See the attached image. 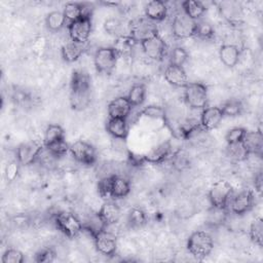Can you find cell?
I'll list each match as a JSON object with an SVG mask.
<instances>
[{
    "label": "cell",
    "instance_id": "obj_42",
    "mask_svg": "<svg viewBox=\"0 0 263 263\" xmlns=\"http://www.w3.org/2000/svg\"><path fill=\"white\" fill-rule=\"evenodd\" d=\"M227 218V209H220L212 206L209 213V223L213 225H219L225 222Z\"/></svg>",
    "mask_w": 263,
    "mask_h": 263
},
{
    "label": "cell",
    "instance_id": "obj_6",
    "mask_svg": "<svg viewBox=\"0 0 263 263\" xmlns=\"http://www.w3.org/2000/svg\"><path fill=\"white\" fill-rule=\"evenodd\" d=\"M57 227L69 238H74L83 230L82 222L72 213L61 212L54 218Z\"/></svg>",
    "mask_w": 263,
    "mask_h": 263
},
{
    "label": "cell",
    "instance_id": "obj_28",
    "mask_svg": "<svg viewBox=\"0 0 263 263\" xmlns=\"http://www.w3.org/2000/svg\"><path fill=\"white\" fill-rule=\"evenodd\" d=\"M137 41L130 35H120L116 37L113 48L118 55H128L134 50Z\"/></svg>",
    "mask_w": 263,
    "mask_h": 263
},
{
    "label": "cell",
    "instance_id": "obj_3",
    "mask_svg": "<svg viewBox=\"0 0 263 263\" xmlns=\"http://www.w3.org/2000/svg\"><path fill=\"white\" fill-rule=\"evenodd\" d=\"M184 100L191 109H204L208 106L206 86L200 82H188L184 87Z\"/></svg>",
    "mask_w": 263,
    "mask_h": 263
},
{
    "label": "cell",
    "instance_id": "obj_43",
    "mask_svg": "<svg viewBox=\"0 0 263 263\" xmlns=\"http://www.w3.org/2000/svg\"><path fill=\"white\" fill-rule=\"evenodd\" d=\"M247 129L243 127H232L230 128L226 136H225V140L227 142V145L230 144H236V143H240L246 135Z\"/></svg>",
    "mask_w": 263,
    "mask_h": 263
},
{
    "label": "cell",
    "instance_id": "obj_10",
    "mask_svg": "<svg viewBox=\"0 0 263 263\" xmlns=\"http://www.w3.org/2000/svg\"><path fill=\"white\" fill-rule=\"evenodd\" d=\"M92 29L91 15L83 16L75 22L68 24V32L70 39L75 42L85 44L89 39Z\"/></svg>",
    "mask_w": 263,
    "mask_h": 263
},
{
    "label": "cell",
    "instance_id": "obj_32",
    "mask_svg": "<svg viewBox=\"0 0 263 263\" xmlns=\"http://www.w3.org/2000/svg\"><path fill=\"white\" fill-rule=\"evenodd\" d=\"M147 222V216L145 212L140 208H133L127 216V223L133 228H140Z\"/></svg>",
    "mask_w": 263,
    "mask_h": 263
},
{
    "label": "cell",
    "instance_id": "obj_14",
    "mask_svg": "<svg viewBox=\"0 0 263 263\" xmlns=\"http://www.w3.org/2000/svg\"><path fill=\"white\" fill-rule=\"evenodd\" d=\"M254 201V193L250 189H245L231 197L228 204L230 205L232 213L236 215H242L253 208Z\"/></svg>",
    "mask_w": 263,
    "mask_h": 263
},
{
    "label": "cell",
    "instance_id": "obj_34",
    "mask_svg": "<svg viewBox=\"0 0 263 263\" xmlns=\"http://www.w3.org/2000/svg\"><path fill=\"white\" fill-rule=\"evenodd\" d=\"M220 108H221V110L223 112V115L224 116H228V117L238 116V115H240L242 113V110H243L242 103L240 101H238V100H235V99L227 101Z\"/></svg>",
    "mask_w": 263,
    "mask_h": 263
},
{
    "label": "cell",
    "instance_id": "obj_21",
    "mask_svg": "<svg viewBox=\"0 0 263 263\" xmlns=\"http://www.w3.org/2000/svg\"><path fill=\"white\" fill-rule=\"evenodd\" d=\"M241 51L235 44H223L219 50V57L222 63L229 68L235 67L240 59Z\"/></svg>",
    "mask_w": 263,
    "mask_h": 263
},
{
    "label": "cell",
    "instance_id": "obj_35",
    "mask_svg": "<svg viewBox=\"0 0 263 263\" xmlns=\"http://www.w3.org/2000/svg\"><path fill=\"white\" fill-rule=\"evenodd\" d=\"M227 154L228 156L235 160V161H243L246 160L250 154L243 147L242 143H236V144H230L227 146Z\"/></svg>",
    "mask_w": 263,
    "mask_h": 263
},
{
    "label": "cell",
    "instance_id": "obj_27",
    "mask_svg": "<svg viewBox=\"0 0 263 263\" xmlns=\"http://www.w3.org/2000/svg\"><path fill=\"white\" fill-rule=\"evenodd\" d=\"M206 8L200 1L186 0L182 2V11L194 21H198L205 12Z\"/></svg>",
    "mask_w": 263,
    "mask_h": 263
},
{
    "label": "cell",
    "instance_id": "obj_11",
    "mask_svg": "<svg viewBox=\"0 0 263 263\" xmlns=\"http://www.w3.org/2000/svg\"><path fill=\"white\" fill-rule=\"evenodd\" d=\"M44 148L43 141H30L21 144L16 149V159L22 165L32 164Z\"/></svg>",
    "mask_w": 263,
    "mask_h": 263
},
{
    "label": "cell",
    "instance_id": "obj_16",
    "mask_svg": "<svg viewBox=\"0 0 263 263\" xmlns=\"http://www.w3.org/2000/svg\"><path fill=\"white\" fill-rule=\"evenodd\" d=\"M133 106L130 105L127 97H117L112 100L107 107L109 118H123L127 119L132 112Z\"/></svg>",
    "mask_w": 263,
    "mask_h": 263
},
{
    "label": "cell",
    "instance_id": "obj_44",
    "mask_svg": "<svg viewBox=\"0 0 263 263\" xmlns=\"http://www.w3.org/2000/svg\"><path fill=\"white\" fill-rule=\"evenodd\" d=\"M121 27H122L121 22L116 17H109L104 23V30L109 35H114L116 37L122 35V34H120Z\"/></svg>",
    "mask_w": 263,
    "mask_h": 263
},
{
    "label": "cell",
    "instance_id": "obj_12",
    "mask_svg": "<svg viewBox=\"0 0 263 263\" xmlns=\"http://www.w3.org/2000/svg\"><path fill=\"white\" fill-rule=\"evenodd\" d=\"M95 247L99 253L105 256H113L117 248V239L113 232L104 228L93 236Z\"/></svg>",
    "mask_w": 263,
    "mask_h": 263
},
{
    "label": "cell",
    "instance_id": "obj_25",
    "mask_svg": "<svg viewBox=\"0 0 263 263\" xmlns=\"http://www.w3.org/2000/svg\"><path fill=\"white\" fill-rule=\"evenodd\" d=\"M130 191L129 181L119 175H112L111 184V195L113 198L125 197Z\"/></svg>",
    "mask_w": 263,
    "mask_h": 263
},
{
    "label": "cell",
    "instance_id": "obj_36",
    "mask_svg": "<svg viewBox=\"0 0 263 263\" xmlns=\"http://www.w3.org/2000/svg\"><path fill=\"white\" fill-rule=\"evenodd\" d=\"M215 30L213 26L204 21H197L196 29H195V37L201 40H210L214 37Z\"/></svg>",
    "mask_w": 263,
    "mask_h": 263
},
{
    "label": "cell",
    "instance_id": "obj_7",
    "mask_svg": "<svg viewBox=\"0 0 263 263\" xmlns=\"http://www.w3.org/2000/svg\"><path fill=\"white\" fill-rule=\"evenodd\" d=\"M197 21L187 16L183 11L175 14L172 22V33L178 39H186L195 35Z\"/></svg>",
    "mask_w": 263,
    "mask_h": 263
},
{
    "label": "cell",
    "instance_id": "obj_19",
    "mask_svg": "<svg viewBox=\"0 0 263 263\" xmlns=\"http://www.w3.org/2000/svg\"><path fill=\"white\" fill-rule=\"evenodd\" d=\"M97 214L106 227L116 224L120 219L119 206L115 202L110 200L105 201Z\"/></svg>",
    "mask_w": 263,
    "mask_h": 263
},
{
    "label": "cell",
    "instance_id": "obj_20",
    "mask_svg": "<svg viewBox=\"0 0 263 263\" xmlns=\"http://www.w3.org/2000/svg\"><path fill=\"white\" fill-rule=\"evenodd\" d=\"M167 15V6L161 0H152L145 6V16L150 21L162 22Z\"/></svg>",
    "mask_w": 263,
    "mask_h": 263
},
{
    "label": "cell",
    "instance_id": "obj_5",
    "mask_svg": "<svg viewBox=\"0 0 263 263\" xmlns=\"http://www.w3.org/2000/svg\"><path fill=\"white\" fill-rule=\"evenodd\" d=\"M232 196V187L230 183L225 180H219L215 182L210 191H209V199L212 206L227 209L229 200Z\"/></svg>",
    "mask_w": 263,
    "mask_h": 263
},
{
    "label": "cell",
    "instance_id": "obj_15",
    "mask_svg": "<svg viewBox=\"0 0 263 263\" xmlns=\"http://www.w3.org/2000/svg\"><path fill=\"white\" fill-rule=\"evenodd\" d=\"M223 117L220 107H205L201 110L199 122L203 130H212L220 124Z\"/></svg>",
    "mask_w": 263,
    "mask_h": 263
},
{
    "label": "cell",
    "instance_id": "obj_46",
    "mask_svg": "<svg viewBox=\"0 0 263 263\" xmlns=\"http://www.w3.org/2000/svg\"><path fill=\"white\" fill-rule=\"evenodd\" d=\"M20 162L16 160H12L8 162L5 166V178L8 182H12L16 179L20 172Z\"/></svg>",
    "mask_w": 263,
    "mask_h": 263
},
{
    "label": "cell",
    "instance_id": "obj_2",
    "mask_svg": "<svg viewBox=\"0 0 263 263\" xmlns=\"http://www.w3.org/2000/svg\"><path fill=\"white\" fill-rule=\"evenodd\" d=\"M214 249L212 236L202 230L194 231L187 240V250L196 259L202 260L208 257Z\"/></svg>",
    "mask_w": 263,
    "mask_h": 263
},
{
    "label": "cell",
    "instance_id": "obj_22",
    "mask_svg": "<svg viewBox=\"0 0 263 263\" xmlns=\"http://www.w3.org/2000/svg\"><path fill=\"white\" fill-rule=\"evenodd\" d=\"M63 13L69 23L75 22L83 16L86 15H91L90 9L85 6L83 3H78V2H68L64 6Z\"/></svg>",
    "mask_w": 263,
    "mask_h": 263
},
{
    "label": "cell",
    "instance_id": "obj_13",
    "mask_svg": "<svg viewBox=\"0 0 263 263\" xmlns=\"http://www.w3.org/2000/svg\"><path fill=\"white\" fill-rule=\"evenodd\" d=\"M141 46L144 53L151 60L155 61L162 60L167 49L165 41L159 36V34L142 41Z\"/></svg>",
    "mask_w": 263,
    "mask_h": 263
},
{
    "label": "cell",
    "instance_id": "obj_45",
    "mask_svg": "<svg viewBox=\"0 0 263 263\" xmlns=\"http://www.w3.org/2000/svg\"><path fill=\"white\" fill-rule=\"evenodd\" d=\"M55 258V252L51 248H44L35 255V261L39 263H49Z\"/></svg>",
    "mask_w": 263,
    "mask_h": 263
},
{
    "label": "cell",
    "instance_id": "obj_40",
    "mask_svg": "<svg viewBox=\"0 0 263 263\" xmlns=\"http://www.w3.org/2000/svg\"><path fill=\"white\" fill-rule=\"evenodd\" d=\"M188 59V53L183 47H175L172 52H171V58H170V64L176 65V66H181L186 63Z\"/></svg>",
    "mask_w": 263,
    "mask_h": 263
},
{
    "label": "cell",
    "instance_id": "obj_18",
    "mask_svg": "<svg viewBox=\"0 0 263 263\" xmlns=\"http://www.w3.org/2000/svg\"><path fill=\"white\" fill-rule=\"evenodd\" d=\"M243 147L250 155L261 156L263 148L262 133L259 130H247L241 141Z\"/></svg>",
    "mask_w": 263,
    "mask_h": 263
},
{
    "label": "cell",
    "instance_id": "obj_1",
    "mask_svg": "<svg viewBox=\"0 0 263 263\" xmlns=\"http://www.w3.org/2000/svg\"><path fill=\"white\" fill-rule=\"evenodd\" d=\"M70 103L74 110H83L90 103V78L81 70H75L72 74Z\"/></svg>",
    "mask_w": 263,
    "mask_h": 263
},
{
    "label": "cell",
    "instance_id": "obj_24",
    "mask_svg": "<svg viewBox=\"0 0 263 263\" xmlns=\"http://www.w3.org/2000/svg\"><path fill=\"white\" fill-rule=\"evenodd\" d=\"M85 50V45L83 43L69 41L62 47V57L68 63H73L77 61Z\"/></svg>",
    "mask_w": 263,
    "mask_h": 263
},
{
    "label": "cell",
    "instance_id": "obj_8",
    "mask_svg": "<svg viewBox=\"0 0 263 263\" xmlns=\"http://www.w3.org/2000/svg\"><path fill=\"white\" fill-rule=\"evenodd\" d=\"M129 35L137 41L142 42L150 37L158 35V28L154 22L149 18L140 17L133 21L129 25Z\"/></svg>",
    "mask_w": 263,
    "mask_h": 263
},
{
    "label": "cell",
    "instance_id": "obj_37",
    "mask_svg": "<svg viewBox=\"0 0 263 263\" xmlns=\"http://www.w3.org/2000/svg\"><path fill=\"white\" fill-rule=\"evenodd\" d=\"M47 152L54 156V157H61V156H64L70 149V146L66 143V140H60L47 147H45Z\"/></svg>",
    "mask_w": 263,
    "mask_h": 263
},
{
    "label": "cell",
    "instance_id": "obj_26",
    "mask_svg": "<svg viewBox=\"0 0 263 263\" xmlns=\"http://www.w3.org/2000/svg\"><path fill=\"white\" fill-rule=\"evenodd\" d=\"M170 153H171L170 144L167 142L162 143V144H159L156 147L152 148L144 156V160H146L148 162H152V163H160L167 158Z\"/></svg>",
    "mask_w": 263,
    "mask_h": 263
},
{
    "label": "cell",
    "instance_id": "obj_4",
    "mask_svg": "<svg viewBox=\"0 0 263 263\" xmlns=\"http://www.w3.org/2000/svg\"><path fill=\"white\" fill-rule=\"evenodd\" d=\"M118 54L113 47H101L93 57L96 70L104 75H110L117 64Z\"/></svg>",
    "mask_w": 263,
    "mask_h": 263
},
{
    "label": "cell",
    "instance_id": "obj_29",
    "mask_svg": "<svg viewBox=\"0 0 263 263\" xmlns=\"http://www.w3.org/2000/svg\"><path fill=\"white\" fill-rule=\"evenodd\" d=\"M65 139V132L59 124H49L43 136V144L44 147H47L60 140Z\"/></svg>",
    "mask_w": 263,
    "mask_h": 263
},
{
    "label": "cell",
    "instance_id": "obj_41",
    "mask_svg": "<svg viewBox=\"0 0 263 263\" xmlns=\"http://www.w3.org/2000/svg\"><path fill=\"white\" fill-rule=\"evenodd\" d=\"M111 184H112V176L104 177L98 182V193L103 199H109L110 197H112Z\"/></svg>",
    "mask_w": 263,
    "mask_h": 263
},
{
    "label": "cell",
    "instance_id": "obj_23",
    "mask_svg": "<svg viewBox=\"0 0 263 263\" xmlns=\"http://www.w3.org/2000/svg\"><path fill=\"white\" fill-rule=\"evenodd\" d=\"M106 129L113 138L124 140L128 134L127 120L123 118H109L106 124Z\"/></svg>",
    "mask_w": 263,
    "mask_h": 263
},
{
    "label": "cell",
    "instance_id": "obj_33",
    "mask_svg": "<svg viewBox=\"0 0 263 263\" xmlns=\"http://www.w3.org/2000/svg\"><path fill=\"white\" fill-rule=\"evenodd\" d=\"M250 237L258 247L263 243V221L261 218H256L250 225Z\"/></svg>",
    "mask_w": 263,
    "mask_h": 263
},
{
    "label": "cell",
    "instance_id": "obj_30",
    "mask_svg": "<svg viewBox=\"0 0 263 263\" xmlns=\"http://www.w3.org/2000/svg\"><path fill=\"white\" fill-rule=\"evenodd\" d=\"M145 98H146V87L142 83L134 84L127 95V99L133 107L142 105L145 101Z\"/></svg>",
    "mask_w": 263,
    "mask_h": 263
},
{
    "label": "cell",
    "instance_id": "obj_17",
    "mask_svg": "<svg viewBox=\"0 0 263 263\" xmlns=\"http://www.w3.org/2000/svg\"><path fill=\"white\" fill-rule=\"evenodd\" d=\"M165 81L176 87H185L188 83V76L185 69L181 66L170 64L164 70Z\"/></svg>",
    "mask_w": 263,
    "mask_h": 263
},
{
    "label": "cell",
    "instance_id": "obj_47",
    "mask_svg": "<svg viewBox=\"0 0 263 263\" xmlns=\"http://www.w3.org/2000/svg\"><path fill=\"white\" fill-rule=\"evenodd\" d=\"M254 183H255L256 190L259 193H261V191H262V173L261 172H259L257 174V176H255V182Z\"/></svg>",
    "mask_w": 263,
    "mask_h": 263
},
{
    "label": "cell",
    "instance_id": "obj_31",
    "mask_svg": "<svg viewBox=\"0 0 263 263\" xmlns=\"http://www.w3.org/2000/svg\"><path fill=\"white\" fill-rule=\"evenodd\" d=\"M46 26L51 31H60L67 23V20L63 13V11L53 10L49 12L46 16Z\"/></svg>",
    "mask_w": 263,
    "mask_h": 263
},
{
    "label": "cell",
    "instance_id": "obj_39",
    "mask_svg": "<svg viewBox=\"0 0 263 263\" xmlns=\"http://www.w3.org/2000/svg\"><path fill=\"white\" fill-rule=\"evenodd\" d=\"M24 260H25V257L23 253L16 249L6 250L1 257L2 263H23Z\"/></svg>",
    "mask_w": 263,
    "mask_h": 263
},
{
    "label": "cell",
    "instance_id": "obj_9",
    "mask_svg": "<svg viewBox=\"0 0 263 263\" xmlns=\"http://www.w3.org/2000/svg\"><path fill=\"white\" fill-rule=\"evenodd\" d=\"M73 158L81 164L91 165L97 160V152L95 147L83 140H77L70 145L69 149Z\"/></svg>",
    "mask_w": 263,
    "mask_h": 263
},
{
    "label": "cell",
    "instance_id": "obj_38",
    "mask_svg": "<svg viewBox=\"0 0 263 263\" xmlns=\"http://www.w3.org/2000/svg\"><path fill=\"white\" fill-rule=\"evenodd\" d=\"M141 114L152 119H164L165 118V109L161 106H156V105H151L145 107L142 111Z\"/></svg>",
    "mask_w": 263,
    "mask_h": 263
}]
</instances>
